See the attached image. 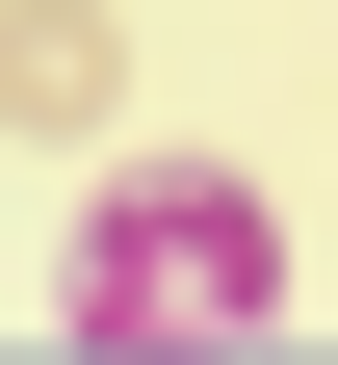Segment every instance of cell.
Listing matches in <instances>:
<instances>
[{"instance_id": "6da1fadb", "label": "cell", "mask_w": 338, "mask_h": 365, "mask_svg": "<svg viewBox=\"0 0 338 365\" xmlns=\"http://www.w3.org/2000/svg\"><path fill=\"white\" fill-rule=\"evenodd\" d=\"M78 339L105 365H182V339H286V209L234 157H105V209H78Z\"/></svg>"}, {"instance_id": "7a4b0ae2", "label": "cell", "mask_w": 338, "mask_h": 365, "mask_svg": "<svg viewBox=\"0 0 338 365\" xmlns=\"http://www.w3.org/2000/svg\"><path fill=\"white\" fill-rule=\"evenodd\" d=\"M105 105H130V26H105V0H0V130H53V157H78Z\"/></svg>"}]
</instances>
